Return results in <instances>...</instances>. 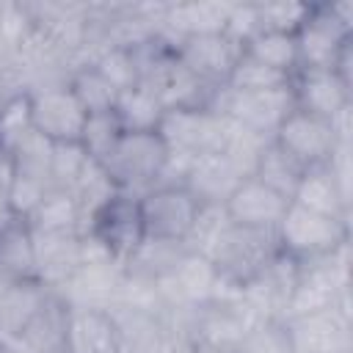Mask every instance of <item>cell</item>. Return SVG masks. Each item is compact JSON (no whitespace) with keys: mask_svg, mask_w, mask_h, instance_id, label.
Returning <instances> with one entry per match:
<instances>
[{"mask_svg":"<svg viewBox=\"0 0 353 353\" xmlns=\"http://www.w3.org/2000/svg\"><path fill=\"white\" fill-rule=\"evenodd\" d=\"M91 157L83 152L80 143H55L52 146V163H50V182L52 188L72 190L74 182L83 176Z\"/></svg>","mask_w":353,"mask_h":353,"instance_id":"f546056e","label":"cell"},{"mask_svg":"<svg viewBox=\"0 0 353 353\" xmlns=\"http://www.w3.org/2000/svg\"><path fill=\"white\" fill-rule=\"evenodd\" d=\"M185 243H171V240H154V237H143V243L127 256V262L121 265L127 276L143 279L157 284L160 279H165L179 259L185 256Z\"/></svg>","mask_w":353,"mask_h":353,"instance_id":"44dd1931","label":"cell"},{"mask_svg":"<svg viewBox=\"0 0 353 353\" xmlns=\"http://www.w3.org/2000/svg\"><path fill=\"white\" fill-rule=\"evenodd\" d=\"M290 74L279 72V69H270L268 63L251 58V55H240L229 80H226V88L232 91H245V94H256V91H276V88H287L290 85Z\"/></svg>","mask_w":353,"mask_h":353,"instance_id":"484cf974","label":"cell"},{"mask_svg":"<svg viewBox=\"0 0 353 353\" xmlns=\"http://www.w3.org/2000/svg\"><path fill=\"white\" fill-rule=\"evenodd\" d=\"M91 66L116 88V91H127L132 85H138V69H135V58L127 47H105L94 61Z\"/></svg>","mask_w":353,"mask_h":353,"instance_id":"f1b7e54d","label":"cell"},{"mask_svg":"<svg viewBox=\"0 0 353 353\" xmlns=\"http://www.w3.org/2000/svg\"><path fill=\"white\" fill-rule=\"evenodd\" d=\"M232 353H292L284 320H259L254 323Z\"/></svg>","mask_w":353,"mask_h":353,"instance_id":"83f0119b","label":"cell"},{"mask_svg":"<svg viewBox=\"0 0 353 353\" xmlns=\"http://www.w3.org/2000/svg\"><path fill=\"white\" fill-rule=\"evenodd\" d=\"M259 8V25L262 30H281V33H298V28L306 22L312 3H256Z\"/></svg>","mask_w":353,"mask_h":353,"instance_id":"4dcf8cb0","label":"cell"},{"mask_svg":"<svg viewBox=\"0 0 353 353\" xmlns=\"http://www.w3.org/2000/svg\"><path fill=\"white\" fill-rule=\"evenodd\" d=\"M47 190H50V185H47V182L17 174V176H14V185H11V190H8L6 204H8L11 215H17V218H25V221H28V218L36 212V207L41 204V199L47 196Z\"/></svg>","mask_w":353,"mask_h":353,"instance_id":"1f68e13d","label":"cell"},{"mask_svg":"<svg viewBox=\"0 0 353 353\" xmlns=\"http://www.w3.org/2000/svg\"><path fill=\"white\" fill-rule=\"evenodd\" d=\"M0 276L6 281H39L33 232L25 218L11 215L0 226Z\"/></svg>","mask_w":353,"mask_h":353,"instance_id":"d6986e66","label":"cell"},{"mask_svg":"<svg viewBox=\"0 0 353 353\" xmlns=\"http://www.w3.org/2000/svg\"><path fill=\"white\" fill-rule=\"evenodd\" d=\"M163 113L165 105L146 85H132L127 91H119L113 105V116L119 119L124 132H157Z\"/></svg>","mask_w":353,"mask_h":353,"instance_id":"7402d4cb","label":"cell"},{"mask_svg":"<svg viewBox=\"0 0 353 353\" xmlns=\"http://www.w3.org/2000/svg\"><path fill=\"white\" fill-rule=\"evenodd\" d=\"M6 287H8V281L0 276V298H3V292H6Z\"/></svg>","mask_w":353,"mask_h":353,"instance_id":"836d02e7","label":"cell"},{"mask_svg":"<svg viewBox=\"0 0 353 353\" xmlns=\"http://www.w3.org/2000/svg\"><path fill=\"white\" fill-rule=\"evenodd\" d=\"M303 165L301 163H295L281 146H276L273 143V138L262 146V152H259V157H256V165H254V179H259L262 185H268L270 190H276V193H281L284 199H292V193H295V188H298V182H301V176H303Z\"/></svg>","mask_w":353,"mask_h":353,"instance_id":"603a6c76","label":"cell"},{"mask_svg":"<svg viewBox=\"0 0 353 353\" xmlns=\"http://www.w3.org/2000/svg\"><path fill=\"white\" fill-rule=\"evenodd\" d=\"M28 94V113H30V127L44 135L50 143H77L83 124H85V110L72 94L66 80L58 83H41Z\"/></svg>","mask_w":353,"mask_h":353,"instance_id":"277c9868","label":"cell"},{"mask_svg":"<svg viewBox=\"0 0 353 353\" xmlns=\"http://www.w3.org/2000/svg\"><path fill=\"white\" fill-rule=\"evenodd\" d=\"M66 353H119L110 309L66 303Z\"/></svg>","mask_w":353,"mask_h":353,"instance_id":"9a60e30c","label":"cell"},{"mask_svg":"<svg viewBox=\"0 0 353 353\" xmlns=\"http://www.w3.org/2000/svg\"><path fill=\"white\" fill-rule=\"evenodd\" d=\"M174 55L190 74L218 88V85H226L237 58L243 55V47L226 33H199V36L179 39L174 47Z\"/></svg>","mask_w":353,"mask_h":353,"instance_id":"30bf717a","label":"cell"},{"mask_svg":"<svg viewBox=\"0 0 353 353\" xmlns=\"http://www.w3.org/2000/svg\"><path fill=\"white\" fill-rule=\"evenodd\" d=\"M273 143L281 146L303 168H314V165H325L334 157L336 146L350 141H342L336 135L334 121L303 110H292L273 132Z\"/></svg>","mask_w":353,"mask_h":353,"instance_id":"9c48e42d","label":"cell"},{"mask_svg":"<svg viewBox=\"0 0 353 353\" xmlns=\"http://www.w3.org/2000/svg\"><path fill=\"white\" fill-rule=\"evenodd\" d=\"M33 232H52V234H83L85 218L77 199L63 188H50L36 212L28 218Z\"/></svg>","mask_w":353,"mask_h":353,"instance_id":"ffe728a7","label":"cell"},{"mask_svg":"<svg viewBox=\"0 0 353 353\" xmlns=\"http://www.w3.org/2000/svg\"><path fill=\"white\" fill-rule=\"evenodd\" d=\"M287 207H290V199L270 190L268 185H262L254 176H245L223 204V210L234 226L259 229V232H276Z\"/></svg>","mask_w":353,"mask_h":353,"instance_id":"4fadbf2b","label":"cell"},{"mask_svg":"<svg viewBox=\"0 0 353 353\" xmlns=\"http://www.w3.org/2000/svg\"><path fill=\"white\" fill-rule=\"evenodd\" d=\"M157 135L171 152H221L226 138V116L212 113L207 108H165Z\"/></svg>","mask_w":353,"mask_h":353,"instance_id":"ba28073f","label":"cell"},{"mask_svg":"<svg viewBox=\"0 0 353 353\" xmlns=\"http://www.w3.org/2000/svg\"><path fill=\"white\" fill-rule=\"evenodd\" d=\"M292 353H350V314L339 306L284 320Z\"/></svg>","mask_w":353,"mask_h":353,"instance_id":"8fae6325","label":"cell"},{"mask_svg":"<svg viewBox=\"0 0 353 353\" xmlns=\"http://www.w3.org/2000/svg\"><path fill=\"white\" fill-rule=\"evenodd\" d=\"M33 245H36V276L50 290L63 287L80 268V234L33 232Z\"/></svg>","mask_w":353,"mask_h":353,"instance_id":"2e32d148","label":"cell"},{"mask_svg":"<svg viewBox=\"0 0 353 353\" xmlns=\"http://www.w3.org/2000/svg\"><path fill=\"white\" fill-rule=\"evenodd\" d=\"M66 83H69L72 94L77 97V102L83 105L85 113H108V110H113L119 91H116L91 63L77 66V69L66 77Z\"/></svg>","mask_w":353,"mask_h":353,"instance_id":"d4e9b609","label":"cell"},{"mask_svg":"<svg viewBox=\"0 0 353 353\" xmlns=\"http://www.w3.org/2000/svg\"><path fill=\"white\" fill-rule=\"evenodd\" d=\"M50 287L41 281H8L0 298V342H14L28 323L39 314L44 301L50 298Z\"/></svg>","mask_w":353,"mask_h":353,"instance_id":"ac0fdd59","label":"cell"},{"mask_svg":"<svg viewBox=\"0 0 353 353\" xmlns=\"http://www.w3.org/2000/svg\"><path fill=\"white\" fill-rule=\"evenodd\" d=\"M350 39L353 3H312L306 22L295 33L298 69H334Z\"/></svg>","mask_w":353,"mask_h":353,"instance_id":"3957f363","label":"cell"},{"mask_svg":"<svg viewBox=\"0 0 353 353\" xmlns=\"http://www.w3.org/2000/svg\"><path fill=\"white\" fill-rule=\"evenodd\" d=\"M243 52L268 63L270 69H279L284 74L298 72V44L295 33H281V30H259L254 39L243 44Z\"/></svg>","mask_w":353,"mask_h":353,"instance_id":"cb8c5ba5","label":"cell"},{"mask_svg":"<svg viewBox=\"0 0 353 353\" xmlns=\"http://www.w3.org/2000/svg\"><path fill=\"white\" fill-rule=\"evenodd\" d=\"M14 176H17L14 157H11V152L0 149V201H3V204H6V199H8V190H11V185H14Z\"/></svg>","mask_w":353,"mask_h":353,"instance_id":"d6a6232c","label":"cell"},{"mask_svg":"<svg viewBox=\"0 0 353 353\" xmlns=\"http://www.w3.org/2000/svg\"><path fill=\"white\" fill-rule=\"evenodd\" d=\"M279 254L276 234L273 232H259V229H245L229 223V229L221 234L215 248L210 251V262L215 270L232 281V284H245L251 281L273 256Z\"/></svg>","mask_w":353,"mask_h":353,"instance_id":"5b68a950","label":"cell"},{"mask_svg":"<svg viewBox=\"0 0 353 353\" xmlns=\"http://www.w3.org/2000/svg\"><path fill=\"white\" fill-rule=\"evenodd\" d=\"M248 174L223 152H204L196 154L185 188L193 193L199 204H226V199L234 193V188L245 179Z\"/></svg>","mask_w":353,"mask_h":353,"instance_id":"5bb4252c","label":"cell"},{"mask_svg":"<svg viewBox=\"0 0 353 353\" xmlns=\"http://www.w3.org/2000/svg\"><path fill=\"white\" fill-rule=\"evenodd\" d=\"M168 146L157 132H121L113 152L105 157L102 168L116 185V190L130 196H143L160 185L165 168Z\"/></svg>","mask_w":353,"mask_h":353,"instance_id":"7a4b0ae2","label":"cell"},{"mask_svg":"<svg viewBox=\"0 0 353 353\" xmlns=\"http://www.w3.org/2000/svg\"><path fill=\"white\" fill-rule=\"evenodd\" d=\"M138 204L146 237L171 243H185L190 237V229L201 210V204L185 185H157L138 196Z\"/></svg>","mask_w":353,"mask_h":353,"instance_id":"8992f818","label":"cell"},{"mask_svg":"<svg viewBox=\"0 0 353 353\" xmlns=\"http://www.w3.org/2000/svg\"><path fill=\"white\" fill-rule=\"evenodd\" d=\"M121 124L119 119L113 116V110L108 113H88L85 116V124H83V132H80V146L83 152L94 160V163H105V157L113 152L116 141L121 138Z\"/></svg>","mask_w":353,"mask_h":353,"instance_id":"4316f807","label":"cell"},{"mask_svg":"<svg viewBox=\"0 0 353 353\" xmlns=\"http://www.w3.org/2000/svg\"><path fill=\"white\" fill-rule=\"evenodd\" d=\"M85 232L91 237H97L105 251L119 262L124 265L127 256L143 243L146 232H143V218H141V204H138V196H130V193H113L91 218H88V226ZM83 232V234H85Z\"/></svg>","mask_w":353,"mask_h":353,"instance_id":"52a82bcc","label":"cell"},{"mask_svg":"<svg viewBox=\"0 0 353 353\" xmlns=\"http://www.w3.org/2000/svg\"><path fill=\"white\" fill-rule=\"evenodd\" d=\"M0 353H14V350H11V347H8L6 342H0Z\"/></svg>","mask_w":353,"mask_h":353,"instance_id":"e575fe53","label":"cell"},{"mask_svg":"<svg viewBox=\"0 0 353 353\" xmlns=\"http://www.w3.org/2000/svg\"><path fill=\"white\" fill-rule=\"evenodd\" d=\"M295 110L334 121L350 108V83L334 69H298L290 80Z\"/></svg>","mask_w":353,"mask_h":353,"instance_id":"7c38bea8","label":"cell"},{"mask_svg":"<svg viewBox=\"0 0 353 353\" xmlns=\"http://www.w3.org/2000/svg\"><path fill=\"white\" fill-rule=\"evenodd\" d=\"M292 204H301L312 212H323V215H331V218H350V196L342 190V185L336 182L334 171L325 165H314V168H306L292 199Z\"/></svg>","mask_w":353,"mask_h":353,"instance_id":"e0dca14e","label":"cell"},{"mask_svg":"<svg viewBox=\"0 0 353 353\" xmlns=\"http://www.w3.org/2000/svg\"><path fill=\"white\" fill-rule=\"evenodd\" d=\"M273 234H276L279 251L303 265V262L328 256V254L339 251L342 245H347L350 221L312 212V210L290 201V207L281 215Z\"/></svg>","mask_w":353,"mask_h":353,"instance_id":"6da1fadb","label":"cell"}]
</instances>
